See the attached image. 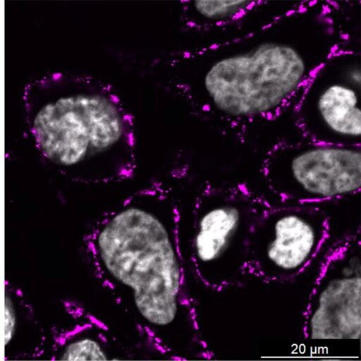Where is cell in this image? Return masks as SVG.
I'll list each match as a JSON object with an SVG mask.
<instances>
[{
    "mask_svg": "<svg viewBox=\"0 0 361 361\" xmlns=\"http://www.w3.org/2000/svg\"><path fill=\"white\" fill-rule=\"evenodd\" d=\"M61 321L46 334L38 359L113 360L128 359L109 326L78 303L62 305Z\"/></svg>",
    "mask_w": 361,
    "mask_h": 361,
    "instance_id": "9",
    "label": "cell"
},
{
    "mask_svg": "<svg viewBox=\"0 0 361 361\" xmlns=\"http://www.w3.org/2000/svg\"><path fill=\"white\" fill-rule=\"evenodd\" d=\"M84 242L94 275L154 350L173 360L213 357L187 287L171 185L155 181L126 197Z\"/></svg>",
    "mask_w": 361,
    "mask_h": 361,
    "instance_id": "2",
    "label": "cell"
},
{
    "mask_svg": "<svg viewBox=\"0 0 361 361\" xmlns=\"http://www.w3.org/2000/svg\"><path fill=\"white\" fill-rule=\"evenodd\" d=\"M26 124L41 157L78 183H117L136 167L133 119L118 94L94 78L52 73L23 92Z\"/></svg>",
    "mask_w": 361,
    "mask_h": 361,
    "instance_id": "3",
    "label": "cell"
},
{
    "mask_svg": "<svg viewBox=\"0 0 361 361\" xmlns=\"http://www.w3.org/2000/svg\"><path fill=\"white\" fill-rule=\"evenodd\" d=\"M360 232L340 240L327 254L303 315L306 339H359L361 335Z\"/></svg>",
    "mask_w": 361,
    "mask_h": 361,
    "instance_id": "8",
    "label": "cell"
},
{
    "mask_svg": "<svg viewBox=\"0 0 361 361\" xmlns=\"http://www.w3.org/2000/svg\"><path fill=\"white\" fill-rule=\"evenodd\" d=\"M270 205L243 183L208 182L200 188L192 209L189 255L204 287L223 291L247 276L252 236Z\"/></svg>",
    "mask_w": 361,
    "mask_h": 361,
    "instance_id": "4",
    "label": "cell"
},
{
    "mask_svg": "<svg viewBox=\"0 0 361 361\" xmlns=\"http://www.w3.org/2000/svg\"><path fill=\"white\" fill-rule=\"evenodd\" d=\"M337 6L301 1L242 35L176 51L166 62L169 87L198 116L237 134L273 121L347 47Z\"/></svg>",
    "mask_w": 361,
    "mask_h": 361,
    "instance_id": "1",
    "label": "cell"
},
{
    "mask_svg": "<svg viewBox=\"0 0 361 361\" xmlns=\"http://www.w3.org/2000/svg\"><path fill=\"white\" fill-rule=\"evenodd\" d=\"M264 1H183L180 2L182 25L193 32L225 29L245 21L265 4Z\"/></svg>",
    "mask_w": 361,
    "mask_h": 361,
    "instance_id": "11",
    "label": "cell"
},
{
    "mask_svg": "<svg viewBox=\"0 0 361 361\" xmlns=\"http://www.w3.org/2000/svg\"><path fill=\"white\" fill-rule=\"evenodd\" d=\"M261 173L281 201L314 205L341 200L360 191L361 146L281 141L266 154Z\"/></svg>",
    "mask_w": 361,
    "mask_h": 361,
    "instance_id": "5",
    "label": "cell"
},
{
    "mask_svg": "<svg viewBox=\"0 0 361 361\" xmlns=\"http://www.w3.org/2000/svg\"><path fill=\"white\" fill-rule=\"evenodd\" d=\"M5 359H38L46 334L39 329L22 291L5 282Z\"/></svg>",
    "mask_w": 361,
    "mask_h": 361,
    "instance_id": "10",
    "label": "cell"
},
{
    "mask_svg": "<svg viewBox=\"0 0 361 361\" xmlns=\"http://www.w3.org/2000/svg\"><path fill=\"white\" fill-rule=\"evenodd\" d=\"M330 234L327 213L312 204H271L257 223L247 263V276L283 283L300 275Z\"/></svg>",
    "mask_w": 361,
    "mask_h": 361,
    "instance_id": "7",
    "label": "cell"
},
{
    "mask_svg": "<svg viewBox=\"0 0 361 361\" xmlns=\"http://www.w3.org/2000/svg\"><path fill=\"white\" fill-rule=\"evenodd\" d=\"M361 56L348 46L310 77L294 104L300 133L314 142L361 146Z\"/></svg>",
    "mask_w": 361,
    "mask_h": 361,
    "instance_id": "6",
    "label": "cell"
}]
</instances>
